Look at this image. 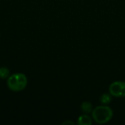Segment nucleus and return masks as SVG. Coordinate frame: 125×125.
<instances>
[{
    "mask_svg": "<svg viewBox=\"0 0 125 125\" xmlns=\"http://www.w3.org/2000/svg\"><path fill=\"white\" fill-rule=\"evenodd\" d=\"M28 84V78L24 73H16L11 74L7 79V85L10 90L19 92L24 90Z\"/></svg>",
    "mask_w": 125,
    "mask_h": 125,
    "instance_id": "1",
    "label": "nucleus"
},
{
    "mask_svg": "<svg viewBox=\"0 0 125 125\" xmlns=\"http://www.w3.org/2000/svg\"><path fill=\"white\" fill-rule=\"evenodd\" d=\"M114 116L113 110L108 105H102L96 107L92 112V119L99 125L109 122Z\"/></svg>",
    "mask_w": 125,
    "mask_h": 125,
    "instance_id": "2",
    "label": "nucleus"
},
{
    "mask_svg": "<svg viewBox=\"0 0 125 125\" xmlns=\"http://www.w3.org/2000/svg\"><path fill=\"white\" fill-rule=\"evenodd\" d=\"M109 93L114 97H125V81H116L109 86Z\"/></svg>",
    "mask_w": 125,
    "mask_h": 125,
    "instance_id": "3",
    "label": "nucleus"
},
{
    "mask_svg": "<svg viewBox=\"0 0 125 125\" xmlns=\"http://www.w3.org/2000/svg\"><path fill=\"white\" fill-rule=\"evenodd\" d=\"M92 117L86 114H83L78 117L77 124L78 125H92Z\"/></svg>",
    "mask_w": 125,
    "mask_h": 125,
    "instance_id": "4",
    "label": "nucleus"
},
{
    "mask_svg": "<svg viewBox=\"0 0 125 125\" xmlns=\"http://www.w3.org/2000/svg\"><path fill=\"white\" fill-rule=\"evenodd\" d=\"M81 109L82 111V112L83 114H89L90 113L92 112L93 111V106H92V104L89 102V101H84L81 103Z\"/></svg>",
    "mask_w": 125,
    "mask_h": 125,
    "instance_id": "5",
    "label": "nucleus"
},
{
    "mask_svg": "<svg viewBox=\"0 0 125 125\" xmlns=\"http://www.w3.org/2000/svg\"><path fill=\"white\" fill-rule=\"evenodd\" d=\"M112 98H113V96L110 93H104L100 96V102L101 103L102 105H108V104H110L111 103Z\"/></svg>",
    "mask_w": 125,
    "mask_h": 125,
    "instance_id": "6",
    "label": "nucleus"
},
{
    "mask_svg": "<svg viewBox=\"0 0 125 125\" xmlns=\"http://www.w3.org/2000/svg\"><path fill=\"white\" fill-rule=\"evenodd\" d=\"M10 75V71L7 67H0V79L7 80Z\"/></svg>",
    "mask_w": 125,
    "mask_h": 125,
    "instance_id": "7",
    "label": "nucleus"
},
{
    "mask_svg": "<svg viewBox=\"0 0 125 125\" xmlns=\"http://www.w3.org/2000/svg\"><path fill=\"white\" fill-rule=\"evenodd\" d=\"M62 125H74V122L72 121H66V122H63Z\"/></svg>",
    "mask_w": 125,
    "mask_h": 125,
    "instance_id": "8",
    "label": "nucleus"
}]
</instances>
